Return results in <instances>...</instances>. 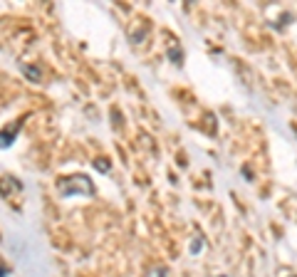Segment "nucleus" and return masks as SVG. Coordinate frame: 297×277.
I'll list each match as a JSON object with an SVG mask.
<instances>
[{
    "mask_svg": "<svg viewBox=\"0 0 297 277\" xmlns=\"http://www.w3.org/2000/svg\"><path fill=\"white\" fill-rule=\"evenodd\" d=\"M57 188H60V193L62 195H89L94 193V186L89 183V179L85 176H62V179H57Z\"/></svg>",
    "mask_w": 297,
    "mask_h": 277,
    "instance_id": "f257e3e1",
    "label": "nucleus"
},
{
    "mask_svg": "<svg viewBox=\"0 0 297 277\" xmlns=\"http://www.w3.org/2000/svg\"><path fill=\"white\" fill-rule=\"evenodd\" d=\"M149 35H151V20L144 15H136V20L129 23V40L134 42V47H142L149 40Z\"/></svg>",
    "mask_w": 297,
    "mask_h": 277,
    "instance_id": "f03ea898",
    "label": "nucleus"
},
{
    "mask_svg": "<svg viewBox=\"0 0 297 277\" xmlns=\"http://www.w3.org/2000/svg\"><path fill=\"white\" fill-rule=\"evenodd\" d=\"M23 72H25V77H28L30 82H37V84H45V74L40 65L37 62H30V65H23Z\"/></svg>",
    "mask_w": 297,
    "mask_h": 277,
    "instance_id": "7ed1b4c3",
    "label": "nucleus"
},
{
    "mask_svg": "<svg viewBox=\"0 0 297 277\" xmlns=\"http://www.w3.org/2000/svg\"><path fill=\"white\" fill-rule=\"evenodd\" d=\"M52 243H55L60 250H72V235L67 233V230L55 228V230H52Z\"/></svg>",
    "mask_w": 297,
    "mask_h": 277,
    "instance_id": "20e7f679",
    "label": "nucleus"
},
{
    "mask_svg": "<svg viewBox=\"0 0 297 277\" xmlns=\"http://www.w3.org/2000/svg\"><path fill=\"white\" fill-rule=\"evenodd\" d=\"M23 126V122H15L13 124V129L10 126H5L3 131H0V149H5V146H10L15 141V136H17V129Z\"/></svg>",
    "mask_w": 297,
    "mask_h": 277,
    "instance_id": "39448f33",
    "label": "nucleus"
},
{
    "mask_svg": "<svg viewBox=\"0 0 297 277\" xmlns=\"http://www.w3.org/2000/svg\"><path fill=\"white\" fill-rule=\"evenodd\" d=\"M144 277H169V267L161 265V263H154V265L146 267V275Z\"/></svg>",
    "mask_w": 297,
    "mask_h": 277,
    "instance_id": "423d86ee",
    "label": "nucleus"
},
{
    "mask_svg": "<svg viewBox=\"0 0 297 277\" xmlns=\"http://www.w3.org/2000/svg\"><path fill=\"white\" fill-rule=\"evenodd\" d=\"M169 50V57L176 62V65H184V52H181V47H179V42L171 40V47H166Z\"/></svg>",
    "mask_w": 297,
    "mask_h": 277,
    "instance_id": "0eeeda50",
    "label": "nucleus"
},
{
    "mask_svg": "<svg viewBox=\"0 0 297 277\" xmlns=\"http://www.w3.org/2000/svg\"><path fill=\"white\" fill-rule=\"evenodd\" d=\"M203 119H206V122H208V124L203 126V129H206V131H208V134H215V129H218V126H215V114H213V111H203Z\"/></svg>",
    "mask_w": 297,
    "mask_h": 277,
    "instance_id": "6e6552de",
    "label": "nucleus"
},
{
    "mask_svg": "<svg viewBox=\"0 0 297 277\" xmlns=\"http://www.w3.org/2000/svg\"><path fill=\"white\" fill-rule=\"evenodd\" d=\"M275 277H297V272H295V267H290V265H280Z\"/></svg>",
    "mask_w": 297,
    "mask_h": 277,
    "instance_id": "1a4fd4ad",
    "label": "nucleus"
},
{
    "mask_svg": "<svg viewBox=\"0 0 297 277\" xmlns=\"http://www.w3.org/2000/svg\"><path fill=\"white\" fill-rule=\"evenodd\" d=\"M92 164H94V168H99L102 173H107V171L112 168V164H107V159H94Z\"/></svg>",
    "mask_w": 297,
    "mask_h": 277,
    "instance_id": "9d476101",
    "label": "nucleus"
},
{
    "mask_svg": "<svg viewBox=\"0 0 297 277\" xmlns=\"http://www.w3.org/2000/svg\"><path fill=\"white\" fill-rule=\"evenodd\" d=\"M287 57H290V67L295 69V74H297V50L295 47H287Z\"/></svg>",
    "mask_w": 297,
    "mask_h": 277,
    "instance_id": "9b49d317",
    "label": "nucleus"
},
{
    "mask_svg": "<svg viewBox=\"0 0 297 277\" xmlns=\"http://www.w3.org/2000/svg\"><path fill=\"white\" fill-rule=\"evenodd\" d=\"M77 277H97V275H94V272H87V270H80V275Z\"/></svg>",
    "mask_w": 297,
    "mask_h": 277,
    "instance_id": "f8f14e48",
    "label": "nucleus"
},
{
    "mask_svg": "<svg viewBox=\"0 0 297 277\" xmlns=\"http://www.w3.org/2000/svg\"><path fill=\"white\" fill-rule=\"evenodd\" d=\"M5 272H8V267H5V265H0V277L5 275Z\"/></svg>",
    "mask_w": 297,
    "mask_h": 277,
    "instance_id": "ddd939ff",
    "label": "nucleus"
},
{
    "mask_svg": "<svg viewBox=\"0 0 297 277\" xmlns=\"http://www.w3.org/2000/svg\"><path fill=\"white\" fill-rule=\"evenodd\" d=\"M290 126H292V131L297 134V122H290Z\"/></svg>",
    "mask_w": 297,
    "mask_h": 277,
    "instance_id": "4468645a",
    "label": "nucleus"
}]
</instances>
